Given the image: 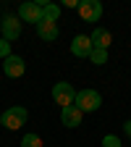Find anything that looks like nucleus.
I'll return each instance as SVG.
<instances>
[{
	"label": "nucleus",
	"instance_id": "nucleus-1",
	"mask_svg": "<svg viewBox=\"0 0 131 147\" xmlns=\"http://www.w3.org/2000/svg\"><path fill=\"white\" fill-rule=\"evenodd\" d=\"M73 105H76L81 113H95V110L102 105V95H100L97 89H81V92H76Z\"/></svg>",
	"mask_w": 131,
	"mask_h": 147
},
{
	"label": "nucleus",
	"instance_id": "nucleus-2",
	"mask_svg": "<svg viewBox=\"0 0 131 147\" xmlns=\"http://www.w3.org/2000/svg\"><path fill=\"white\" fill-rule=\"evenodd\" d=\"M3 126L8 129V131H18L24 123H26V118H29V110L24 108V105H13V108H8V110H3Z\"/></svg>",
	"mask_w": 131,
	"mask_h": 147
},
{
	"label": "nucleus",
	"instance_id": "nucleus-3",
	"mask_svg": "<svg viewBox=\"0 0 131 147\" xmlns=\"http://www.w3.org/2000/svg\"><path fill=\"white\" fill-rule=\"evenodd\" d=\"M76 11L81 16V21H87V24H95L102 18V3L100 0H81Z\"/></svg>",
	"mask_w": 131,
	"mask_h": 147
},
{
	"label": "nucleus",
	"instance_id": "nucleus-4",
	"mask_svg": "<svg viewBox=\"0 0 131 147\" xmlns=\"http://www.w3.org/2000/svg\"><path fill=\"white\" fill-rule=\"evenodd\" d=\"M52 100L60 108H68V105H73V100H76V89H73L68 82H58V84H52Z\"/></svg>",
	"mask_w": 131,
	"mask_h": 147
},
{
	"label": "nucleus",
	"instance_id": "nucleus-5",
	"mask_svg": "<svg viewBox=\"0 0 131 147\" xmlns=\"http://www.w3.org/2000/svg\"><path fill=\"white\" fill-rule=\"evenodd\" d=\"M0 32H3V40H8V42H13V40H18L21 37V18L18 16H3V21H0Z\"/></svg>",
	"mask_w": 131,
	"mask_h": 147
},
{
	"label": "nucleus",
	"instance_id": "nucleus-6",
	"mask_svg": "<svg viewBox=\"0 0 131 147\" xmlns=\"http://www.w3.org/2000/svg\"><path fill=\"white\" fill-rule=\"evenodd\" d=\"M18 18H21V24H40L42 21V5L34 3V0H29V3H21V8H18Z\"/></svg>",
	"mask_w": 131,
	"mask_h": 147
},
{
	"label": "nucleus",
	"instance_id": "nucleus-7",
	"mask_svg": "<svg viewBox=\"0 0 131 147\" xmlns=\"http://www.w3.org/2000/svg\"><path fill=\"white\" fill-rule=\"evenodd\" d=\"M3 71H5V76H11V79H18V76H24V71H26V63H24V58L21 55H8V58L3 61Z\"/></svg>",
	"mask_w": 131,
	"mask_h": 147
},
{
	"label": "nucleus",
	"instance_id": "nucleus-8",
	"mask_svg": "<svg viewBox=\"0 0 131 147\" xmlns=\"http://www.w3.org/2000/svg\"><path fill=\"white\" fill-rule=\"evenodd\" d=\"M92 50H95V47H92V40H89V37H84V34H76V37H73L71 53L76 55V58H89Z\"/></svg>",
	"mask_w": 131,
	"mask_h": 147
},
{
	"label": "nucleus",
	"instance_id": "nucleus-9",
	"mask_svg": "<svg viewBox=\"0 0 131 147\" xmlns=\"http://www.w3.org/2000/svg\"><path fill=\"white\" fill-rule=\"evenodd\" d=\"M81 118H84V113L76 108V105H68V108H60V121H63V126H68V129H76V126H81Z\"/></svg>",
	"mask_w": 131,
	"mask_h": 147
},
{
	"label": "nucleus",
	"instance_id": "nucleus-10",
	"mask_svg": "<svg viewBox=\"0 0 131 147\" xmlns=\"http://www.w3.org/2000/svg\"><path fill=\"white\" fill-rule=\"evenodd\" d=\"M58 24H52V21H40L37 24V37H40L42 42H55L58 40Z\"/></svg>",
	"mask_w": 131,
	"mask_h": 147
},
{
	"label": "nucleus",
	"instance_id": "nucleus-11",
	"mask_svg": "<svg viewBox=\"0 0 131 147\" xmlns=\"http://www.w3.org/2000/svg\"><path fill=\"white\" fill-rule=\"evenodd\" d=\"M89 40H92V47L95 50H107L110 42H113V34H110L107 29H95L89 34Z\"/></svg>",
	"mask_w": 131,
	"mask_h": 147
},
{
	"label": "nucleus",
	"instance_id": "nucleus-12",
	"mask_svg": "<svg viewBox=\"0 0 131 147\" xmlns=\"http://www.w3.org/2000/svg\"><path fill=\"white\" fill-rule=\"evenodd\" d=\"M58 16H60V5H55V3H45L42 8V21H58Z\"/></svg>",
	"mask_w": 131,
	"mask_h": 147
},
{
	"label": "nucleus",
	"instance_id": "nucleus-13",
	"mask_svg": "<svg viewBox=\"0 0 131 147\" xmlns=\"http://www.w3.org/2000/svg\"><path fill=\"white\" fill-rule=\"evenodd\" d=\"M21 147H42V137L40 134H24V139H21Z\"/></svg>",
	"mask_w": 131,
	"mask_h": 147
},
{
	"label": "nucleus",
	"instance_id": "nucleus-14",
	"mask_svg": "<svg viewBox=\"0 0 131 147\" xmlns=\"http://www.w3.org/2000/svg\"><path fill=\"white\" fill-rule=\"evenodd\" d=\"M89 61L95 63V66H102V63H107V50H92Z\"/></svg>",
	"mask_w": 131,
	"mask_h": 147
},
{
	"label": "nucleus",
	"instance_id": "nucleus-15",
	"mask_svg": "<svg viewBox=\"0 0 131 147\" xmlns=\"http://www.w3.org/2000/svg\"><path fill=\"white\" fill-rule=\"evenodd\" d=\"M102 147H123V144H121V139L116 134H105L102 137Z\"/></svg>",
	"mask_w": 131,
	"mask_h": 147
},
{
	"label": "nucleus",
	"instance_id": "nucleus-16",
	"mask_svg": "<svg viewBox=\"0 0 131 147\" xmlns=\"http://www.w3.org/2000/svg\"><path fill=\"white\" fill-rule=\"evenodd\" d=\"M8 55H11V42H8V40H0V58L5 61Z\"/></svg>",
	"mask_w": 131,
	"mask_h": 147
},
{
	"label": "nucleus",
	"instance_id": "nucleus-17",
	"mask_svg": "<svg viewBox=\"0 0 131 147\" xmlns=\"http://www.w3.org/2000/svg\"><path fill=\"white\" fill-rule=\"evenodd\" d=\"M79 3H81V0H66L63 5H66V8H79Z\"/></svg>",
	"mask_w": 131,
	"mask_h": 147
},
{
	"label": "nucleus",
	"instance_id": "nucleus-18",
	"mask_svg": "<svg viewBox=\"0 0 131 147\" xmlns=\"http://www.w3.org/2000/svg\"><path fill=\"white\" fill-rule=\"evenodd\" d=\"M123 126H126V134H128V137H131V121H126V123H123Z\"/></svg>",
	"mask_w": 131,
	"mask_h": 147
},
{
	"label": "nucleus",
	"instance_id": "nucleus-19",
	"mask_svg": "<svg viewBox=\"0 0 131 147\" xmlns=\"http://www.w3.org/2000/svg\"><path fill=\"white\" fill-rule=\"evenodd\" d=\"M0 126H3V116H0Z\"/></svg>",
	"mask_w": 131,
	"mask_h": 147
}]
</instances>
